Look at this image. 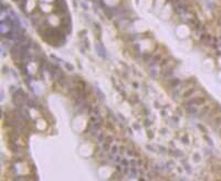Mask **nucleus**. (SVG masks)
<instances>
[{
  "label": "nucleus",
  "mask_w": 221,
  "mask_h": 181,
  "mask_svg": "<svg viewBox=\"0 0 221 181\" xmlns=\"http://www.w3.org/2000/svg\"><path fill=\"white\" fill-rule=\"evenodd\" d=\"M207 103V98L203 96H192L190 98H187L184 101V106L186 107H199Z\"/></svg>",
  "instance_id": "nucleus-1"
},
{
  "label": "nucleus",
  "mask_w": 221,
  "mask_h": 181,
  "mask_svg": "<svg viewBox=\"0 0 221 181\" xmlns=\"http://www.w3.org/2000/svg\"><path fill=\"white\" fill-rule=\"evenodd\" d=\"M211 107H212L211 105H205L203 107H201L200 109H198V113H197V115H196V117H198V118H200V119L206 118L207 115L209 114V112H210Z\"/></svg>",
  "instance_id": "nucleus-2"
},
{
  "label": "nucleus",
  "mask_w": 221,
  "mask_h": 181,
  "mask_svg": "<svg viewBox=\"0 0 221 181\" xmlns=\"http://www.w3.org/2000/svg\"><path fill=\"white\" fill-rule=\"evenodd\" d=\"M199 89L197 88V87H194V86H191V87H189L188 89H186L184 93H182V98L184 100H187V98H190V97H192L194 96V94L196 93V92H198Z\"/></svg>",
  "instance_id": "nucleus-3"
},
{
  "label": "nucleus",
  "mask_w": 221,
  "mask_h": 181,
  "mask_svg": "<svg viewBox=\"0 0 221 181\" xmlns=\"http://www.w3.org/2000/svg\"><path fill=\"white\" fill-rule=\"evenodd\" d=\"M209 123H210V125H211V127L212 128L218 129V128L221 126V115H218L217 117H214V119H211Z\"/></svg>",
  "instance_id": "nucleus-4"
},
{
  "label": "nucleus",
  "mask_w": 221,
  "mask_h": 181,
  "mask_svg": "<svg viewBox=\"0 0 221 181\" xmlns=\"http://www.w3.org/2000/svg\"><path fill=\"white\" fill-rule=\"evenodd\" d=\"M169 84L171 88H177L181 84V81L179 79H173V80H169Z\"/></svg>",
  "instance_id": "nucleus-5"
},
{
  "label": "nucleus",
  "mask_w": 221,
  "mask_h": 181,
  "mask_svg": "<svg viewBox=\"0 0 221 181\" xmlns=\"http://www.w3.org/2000/svg\"><path fill=\"white\" fill-rule=\"evenodd\" d=\"M126 154H127L129 157H132V158H139L138 153H136V150H133V149H127V150H126Z\"/></svg>",
  "instance_id": "nucleus-6"
},
{
  "label": "nucleus",
  "mask_w": 221,
  "mask_h": 181,
  "mask_svg": "<svg viewBox=\"0 0 221 181\" xmlns=\"http://www.w3.org/2000/svg\"><path fill=\"white\" fill-rule=\"evenodd\" d=\"M180 141L184 144V145H189V142H190V139H189V136L188 134H184L182 135V137L180 138Z\"/></svg>",
  "instance_id": "nucleus-7"
},
{
  "label": "nucleus",
  "mask_w": 221,
  "mask_h": 181,
  "mask_svg": "<svg viewBox=\"0 0 221 181\" xmlns=\"http://www.w3.org/2000/svg\"><path fill=\"white\" fill-rule=\"evenodd\" d=\"M118 149H120L118 146H116V145H112V146H111V149H109V153L113 155V156H116V155L118 154Z\"/></svg>",
  "instance_id": "nucleus-8"
},
{
  "label": "nucleus",
  "mask_w": 221,
  "mask_h": 181,
  "mask_svg": "<svg viewBox=\"0 0 221 181\" xmlns=\"http://www.w3.org/2000/svg\"><path fill=\"white\" fill-rule=\"evenodd\" d=\"M102 149L104 153H109V149H111V144H107V142H103L102 144Z\"/></svg>",
  "instance_id": "nucleus-9"
},
{
  "label": "nucleus",
  "mask_w": 221,
  "mask_h": 181,
  "mask_svg": "<svg viewBox=\"0 0 221 181\" xmlns=\"http://www.w3.org/2000/svg\"><path fill=\"white\" fill-rule=\"evenodd\" d=\"M169 154H171L174 157H177V158H181V157L184 156L182 153L179 151V150H170V151H169Z\"/></svg>",
  "instance_id": "nucleus-10"
},
{
  "label": "nucleus",
  "mask_w": 221,
  "mask_h": 181,
  "mask_svg": "<svg viewBox=\"0 0 221 181\" xmlns=\"http://www.w3.org/2000/svg\"><path fill=\"white\" fill-rule=\"evenodd\" d=\"M104 141L107 142V144H111V145H112V142H113V136L106 135V136H105V139H104Z\"/></svg>",
  "instance_id": "nucleus-11"
},
{
  "label": "nucleus",
  "mask_w": 221,
  "mask_h": 181,
  "mask_svg": "<svg viewBox=\"0 0 221 181\" xmlns=\"http://www.w3.org/2000/svg\"><path fill=\"white\" fill-rule=\"evenodd\" d=\"M121 165H122V166H123V167H129V161L126 160L125 158H124V159L122 158V160H121Z\"/></svg>",
  "instance_id": "nucleus-12"
},
{
  "label": "nucleus",
  "mask_w": 221,
  "mask_h": 181,
  "mask_svg": "<svg viewBox=\"0 0 221 181\" xmlns=\"http://www.w3.org/2000/svg\"><path fill=\"white\" fill-rule=\"evenodd\" d=\"M192 158H194V161H196V162H200L201 160V157L198 154H194Z\"/></svg>",
  "instance_id": "nucleus-13"
},
{
  "label": "nucleus",
  "mask_w": 221,
  "mask_h": 181,
  "mask_svg": "<svg viewBox=\"0 0 221 181\" xmlns=\"http://www.w3.org/2000/svg\"><path fill=\"white\" fill-rule=\"evenodd\" d=\"M147 136H148V138H153V137H154L153 132H149V130H147Z\"/></svg>",
  "instance_id": "nucleus-14"
},
{
  "label": "nucleus",
  "mask_w": 221,
  "mask_h": 181,
  "mask_svg": "<svg viewBox=\"0 0 221 181\" xmlns=\"http://www.w3.org/2000/svg\"><path fill=\"white\" fill-rule=\"evenodd\" d=\"M217 130H218V134H219V135H220V136H221V126H220V127H219V128H218Z\"/></svg>",
  "instance_id": "nucleus-15"
}]
</instances>
